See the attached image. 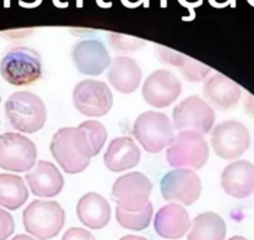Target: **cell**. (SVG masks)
Wrapping results in <instances>:
<instances>
[{
	"label": "cell",
	"mask_w": 254,
	"mask_h": 240,
	"mask_svg": "<svg viewBox=\"0 0 254 240\" xmlns=\"http://www.w3.org/2000/svg\"><path fill=\"white\" fill-rule=\"evenodd\" d=\"M50 150L55 160L67 174L84 171L94 156L91 143L80 126L63 128L56 131L51 140Z\"/></svg>",
	"instance_id": "1"
},
{
	"label": "cell",
	"mask_w": 254,
	"mask_h": 240,
	"mask_svg": "<svg viewBox=\"0 0 254 240\" xmlns=\"http://www.w3.org/2000/svg\"><path fill=\"white\" fill-rule=\"evenodd\" d=\"M5 113L14 129L33 134L46 121V108L38 95L30 92H16L8 98Z\"/></svg>",
	"instance_id": "2"
},
{
	"label": "cell",
	"mask_w": 254,
	"mask_h": 240,
	"mask_svg": "<svg viewBox=\"0 0 254 240\" xmlns=\"http://www.w3.org/2000/svg\"><path fill=\"white\" fill-rule=\"evenodd\" d=\"M26 232L38 240H50L58 237L65 224V212L58 202L34 200L23 213Z\"/></svg>",
	"instance_id": "3"
},
{
	"label": "cell",
	"mask_w": 254,
	"mask_h": 240,
	"mask_svg": "<svg viewBox=\"0 0 254 240\" xmlns=\"http://www.w3.org/2000/svg\"><path fill=\"white\" fill-rule=\"evenodd\" d=\"M0 73L9 84L25 87L40 79L43 63L35 50L26 46H18L4 55L0 63Z\"/></svg>",
	"instance_id": "4"
},
{
	"label": "cell",
	"mask_w": 254,
	"mask_h": 240,
	"mask_svg": "<svg viewBox=\"0 0 254 240\" xmlns=\"http://www.w3.org/2000/svg\"><path fill=\"white\" fill-rule=\"evenodd\" d=\"M208 155V144L202 134L196 131H181L166 153L168 164L176 169H201Z\"/></svg>",
	"instance_id": "5"
},
{
	"label": "cell",
	"mask_w": 254,
	"mask_h": 240,
	"mask_svg": "<svg viewBox=\"0 0 254 240\" xmlns=\"http://www.w3.org/2000/svg\"><path fill=\"white\" fill-rule=\"evenodd\" d=\"M133 135L148 153H160L172 143L175 134L168 117L163 113L146 112L133 124Z\"/></svg>",
	"instance_id": "6"
},
{
	"label": "cell",
	"mask_w": 254,
	"mask_h": 240,
	"mask_svg": "<svg viewBox=\"0 0 254 240\" xmlns=\"http://www.w3.org/2000/svg\"><path fill=\"white\" fill-rule=\"evenodd\" d=\"M152 188V183L145 174L132 171L117 179L111 195L117 208L127 212H137L150 202Z\"/></svg>",
	"instance_id": "7"
},
{
	"label": "cell",
	"mask_w": 254,
	"mask_h": 240,
	"mask_svg": "<svg viewBox=\"0 0 254 240\" xmlns=\"http://www.w3.org/2000/svg\"><path fill=\"white\" fill-rule=\"evenodd\" d=\"M38 150L33 141L19 133L0 135V168L23 173L33 169Z\"/></svg>",
	"instance_id": "8"
},
{
	"label": "cell",
	"mask_w": 254,
	"mask_h": 240,
	"mask_svg": "<svg viewBox=\"0 0 254 240\" xmlns=\"http://www.w3.org/2000/svg\"><path fill=\"white\" fill-rule=\"evenodd\" d=\"M175 126L181 131H196L207 134L214 124V112L211 105L199 97L192 95L186 98L173 109Z\"/></svg>",
	"instance_id": "9"
},
{
	"label": "cell",
	"mask_w": 254,
	"mask_h": 240,
	"mask_svg": "<svg viewBox=\"0 0 254 240\" xmlns=\"http://www.w3.org/2000/svg\"><path fill=\"white\" fill-rule=\"evenodd\" d=\"M251 135L246 125L236 120L218 124L212 131V146L219 158L234 160L249 148Z\"/></svg>",
	"instance_id": "10"
},
{
	"label": "cell",
	"mask_w": 254,
	"mask_h": 240,
	"mask_svg": "<svg viewBox=\"0 0 254 240\" xmlns=\"http://www.w3.org/2000/svg\"><path fill=\"white\" fill-rule=\"evenodd\" d=\"M161 193L165 200L183 205H192L201 195L199 176L190 169H176L161 180Z\"/></svg>",
	"instance_id": "11"
},
{
	"label": "cell",
	"mask_w": 254,
	"mask_h": 240,
	"mask_svg": "<svg viewBox=\"0 0 254 240\" xmlns=\"http://www.w3.org/2000/svg\"><path fill=\"white\" fill-rule=\"evenodd\" d=\"M75 108L86 117H104L111 110V90L105 83L99 80H82L75 87L72 93Z\"/></svg>",
	"instance_id": "12"
},
{
	"label": "cell",
	"mask_w": 254,
	"mask_h": 240,
	"mask_svg": "<svg viewBox=\"0 0 254 240\" xmlns=\"http://www.w3.org/2000/svg\"><path fill=\"white\" fill-rule=\"evenodd\" d=\"M180 80L168 70H156L142 87V94L146 103L155 108H166L172 104L181 94Z\"/></svg>",
	"instance_id": "13"
},
{
	"label": "cell",
	"mask_w": 254,
	"mask_h": 240,
	"mask_svg": "<svg viewBox=\"0 0 254 240\" xmlns=\"http://www.w3.org/2000/svg\"><path fill=\"white\" fill-rule=\"evenodd\" d=\"M72 60L81 74L100 75L111 64L109 53L99 40H82L72 50Z\"/></svg>",
	"instance_id": "14"
},
{
	"label": "cell",
	"mask_w": 254,
	"mask_h": 240,
	"mask_svg": "<svg viewBox=\"0 0 254 240\" xmlns=\"http://www.w3.org/2000/svg\"><path fill=\"white\" fill-rule=\"evenodd\" d=\"M190 214L177 203H171L161 208L155 215L153 227L161 238L167 240H177L185 237L190 229Z\"/></svg>",
	"instance_id": "15"
},
{
	"label": "cell",
	"mask_w": 254,
	"mask_h": 240,
	"mask_svg": "<svg viewBox=\"0 0 254 240\" xmlns=\"http://www.w3.org/2000/svg\"><path fill=\"white\" fill-rule=\"evenodd\" d=\"M222 188L231 197L243 199L254 193V165L251 161L237 160L224 168Z\"/></svg>",
	"instance_id": "16"
},
{
	"label": "cell",
	"mask_w": 254,
	"mask_h": 240,
	"mask_svg": "<svg viewBox=\"0 0 254 240\" xmlns=\"http://www.w3.org/2000/svg\"><path fill=\"white\" fill-rule=\"evenodd\" d=\"M31 193L40 198H54L64 188V178L60 171L50 161H38L34 170L25 175Z\"/></svg>",
	"instance_id": "17"
},
{
	"label": "cell",
	"mask_w": 254,
	"mask_h": 240,
	"mask_svg": "<svg viewBox=\"0 0 254 240\" xmlns=\"http://www.w3.org/2000/svg\"><path fill=\"white\" fill-rule=\"evenodd\" d=\"M141 150L135 141L126 136L115 138L104 155V163L109 170L119 171L132 169L140 163Z\"/></svg>",
	"instance_id": "18"
},
{
	"label": "cell",
	"mask_w": 254,
	"mask_h": 240,
	"mask_svg": "<svg viewBox=\"0 0 254 240\" xmlns=\"http://www.w3.org/2000/svg\"><path fill=\"white\" fill-rule=\"evenodd\" d=\"M76 214L85 227L100 230L109 224L111 208L104 197L97 193H87L77 203Z\"/></svg>",
	"instance_id": "19"
},
{
	"label": "cell",
	"mask_w": 254,
	"mask_h": 240,
	"mask_svg": "<svg viewBox=\"0 0 254 240\" xmlns=\"http://www.w3.org/2000/svg\"><path fill=\"white\" fill-rule=\"evenodd\" d=\"M203 94L212 105L226 110L238 103L242 89L229 78L222 74H214L204 82Z\"/></svg>",
	"instance_id": "20"
},
{
	"label": "cell",
	"mask_w": 254,
	"mask_h": 240,
	"mask_svg": "<svg viewBox=\"0 0 254 240\" xmlns=\"http://www.w3.org/2000/svg\"><path fill=\"white\" fill-rule=\"evenodd\" d=\"M141 77L142 73L137 63L127 56H119L115 59L107 73V78L112 87L124 94L135 92L140 85Z\"/></svg>",
	"instance_id": "21"
},
{
	"label": "cell",
	"mask_w": 254,
	"mask_h": 240,
	"mask_svg": "<svg viewBox=\"0 0 254 240\" xmlns=\"http://www.w3.org/2000/svg\"><path fill=\"white\" fill-rule=\"evenodd\" d=\"M227 227L223 218L213 212L197 215L190 224L187 240H224Z\"/></svg>",
	"instance_id": "22"
},
{
	"label": "cell",
	"mask_w": 254,
	"mask_h": 240,
	"mask_svg": "<svg viewBox=\"0 0 254 240\" xmlns=\"http://www.w3.org/2000/svg\"><path fill=\"white\" fill-rule=\"evenodd\" d=\"M29 190L23 178L14 174H0V207L16 210L25 204Z\"/></svg>",
	"instance_id": "23"
},
{
	"label": "cell",
	"mask_w": 254,
	"mask_h": 240,
	"mask_svg": "<svg viewBox=\"0 0 254 240\" xmlns=\"http://www.w3.org/2000/svg\"><path fill=\"white\" fill-rule=\"evenodd\" d=\"M153 215V207L150 202L141 210L137 212H127V210L117 208L116 219L122 228L133 232H141L150 225Z\"/></svg>",
	"instance_id": "24"
},
{
	"label": "cell",
	"mask_w": 254,
	"mask_h": 240,
	"mask_svg": "<svg viewBox=\"0 0 254 240\" xmlns=\"http://www.w3.org/2000/svg\"><path fill=\"white\" fill-rule=\"evenodd\" d=\"M79 126L86 133L87 138L91 143L94 156L97 155L102 150L105 143H106L107 131L105 126L99 121H95V120H87V121L80 124Z\"/></svg>",
	"instance_id": "25"
},
{
	"label": "cell",
	"mask_w": 254,
	"mask_h": 240,
	"mask_svg": "<svg viewBox=\"0 0 254 240\" xmlns=\"http://www.w3.org/2000/svg\"><path fill=\"white\" fill-rule=\"evenodd\" d=\"M181 72H182V75L185 77L186 80L194 83L203 80L208 75V73L211 72V69L208 67H206V65L196 62L193 59L187 58L185 64L182 65V70Z\"/></svg>",
	"instance_id": "26"
},
{
	"label": "cell",
	"mask_w": 254,
	"mask_h": 240,
	"mask_svg": "<svg viewBox=\"0 0 254 240\" xmlns=\"http://www.w3.org/2000/svg\"><path fill=\"white\" fill-rule=\"evenodd\" d=\"M15 230L13 217L6 210L0 208V240H8Z\"/></svg>",
	"instance_id": "27"
},
{
	"label": "cell",
	"mask_w": 254,
	"mask_h": 240,
	"mask_svg": "<svg viewBox=\"0 0 254 240\" xmlns=\"http://www.w3.org/2000/svg\"><path fill=\"white\" fill-rule=\"evenodd\" d=\"M160 59L163 64L168 65H175V67H181L185 64L186 56L181 55V54L173 53L170 49H162V51H160Z\"/></svg>",
	"instance_id": "28"
},
{
	"label": "cell",
	"mask_w": 254,
	"mask_h": 240,
	"mask_svg": "<svg viewBox=\"0 0 254 240\" xmlns=\"http://www.w3.org/2000/svg\"><path fill=\"white\" fill-rule=\"evenodd\" d=\"M130 38H124V36H120V35H114L112 36V45L115 46L116 49H119V51H132L135 50L136 48L142 45V43H140L138 40L136 39H131L130 41H126L128 40Z\"/></svg>",
	"instance_id": "29"
},
{
	"label": "cell",
	"mask_w": 254,
	"mask_h": 240,
	"mask_svg": "<svg viewBox=\"0 0 254 240\" xmlns=\"http://www.w3.org/2000/svg\"><path fill=\"white\" fill-rule=\"evenodd\" d=\"M61 240H96L89 230L84 228H71L66 230Z\"/></svg>",
	"instance_id": "30"
},
{
	"label": "cell",
	"mask_w": 254,
	"mask_h": 240,
	"mask_svg": "<svg viewBox=\"0 0 254 240\" xmlns=\"http://www.w3.org/2000/svg\"><path fill=\"white\" fill-rule=\"evenodd\" d=\"M244 107L248 114H251L252 117H254V97L252 94L247 95V99L244 102Z\"/></svg>",
	"instance_id": "31"
},
{
	"label": "cell",
	"mask_w": 254,
	"mask_h": 240,
	"mask_svg": "<svg viewBox=\"0 0 254 240\" xmlns=\"http://www.w3.org/2000/svg\"><path fill=\"white\" fill-rule=\"evenodd\" d=\"M11 240H38V239L34 237H30V235L19 234V235H16V237H14Z\"/></svg>",
	"instance_id": "32"
},
{
	"label": "cell",
	"mask_w": 254,
	"mask_h": 240,
	"mask_svg": "<svg viewBox=\"0 0 254 240\" xmlns=\"http://www.w3.org/2000/svg\"><path fill=\"white\" fill-rule=\"evenodd\" d=\"M120 240H147L143 237H138V235H125Z\"/></svg>",
	"instance_id": "33"
},
{
	"label": "cell",
	"mask_w": 254,
	"mask_h": 240,
	"mask_svg": "<svg viewBox=\"0 0 254 240\" xmlns=\"http://www.w3.org/2000/svg\"><path fill=\"white\" fill-rule=\"evenodd\" d=\"M228 240H248V239L244 237H241V235H234V237H232L231 239H228Z\"/></svg>",
	"instance_id": "34"
},
{
	"label": "cell",
	"mask_w": 254,
	"mask_h": 240,
	"mask_svg": "<svg viewBox=\"0 0 254 240\" xmlns=\"http://www.w3.org/2000/svg\"><path fill=\"white\" fill-rule=\"evenodd\" d=\"M248 3L251 4L252 6H254V0H248Z\"/></svg>",
	"instance_id": "35"
},
{
	"label": "cell",
	"mask_w": 254,
	"mask_h": 240,
	"mask_svg": "<svg viewBox=\"0 0 254 240\" xmlns=\"http://www.w3.org/2000/svg\"><path fill=\"white\" fill-rule=\"evenodd\" d=\"M5 1V6H9V0H4Z\"/></svg>",
	"instance_id": "36"
},
{
	"label": "cell",
	"mask_w": 254,
	"mask_h": 240,
	"mask_svg": "<svg viewBox=\"0 0 254 240\" xmlns=\"http://www.w3.org/2000/svg\"><path fill=\"white\" fill-rule=\"evenodd\" d=\"M41 3V0H36V4H38V5H39V4H40Z\"/></svg>",
	"instance_id": "37"
},
{
	"label": "cell",
	"mask_w": 254,
	"mask_h": 240,
	"mask_svg": "<svg viewBox=\"0 0 254 240\" xmlns=\"http://www.w3.org/2000/svg\"><path fill=\"white\" fill-rule=\"evenodd\" d=\"M79 1V5H81V0H77Z\"/></svg>",
	"instance_id": "38"
}]
</instances>
